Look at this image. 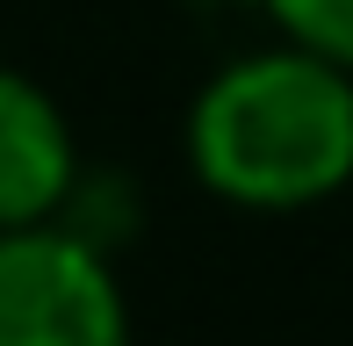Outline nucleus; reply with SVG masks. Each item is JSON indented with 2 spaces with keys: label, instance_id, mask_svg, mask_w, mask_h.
<instances>
[{
  "label": "nucleus",
  "instance_id": "7ed1b4c3",
  "mask_svg": "<svg viewBox=\"0 0 353 346\" xmlns=\"http://www.w3.org/2000/svg\"><path fill=\"white\" fill-rule=\"evenodd\" d=\"M72 187V130L43 87L0 72V231L43 224Z\"/></svg>",
  "mask_w": 353,
  "mask_h": 346
},
{
  "label": "nucleus",
  "instance_id": "f03ea898",
  "mask_svg": "<svg viewBox=\"0 0 353 346\" xmlns=\"http://www.w3.org/2000/svg\"><path fill=\"white\" fill-rule=\"evenodd\" d=\"M0 346H130L108 260L43 224L0 231Z\"/></svg>",
  "mask_w": 353,
  "mask_h": 346
},
{
  "label": "nucleus",
  "instance_id": "f257e3e1",
  "mask_svg": "<svg viewBox=\"0 0 353 346\" xmlns=\"http://www.w3.org/2000/svg\"><path fill=\"white\" fill-rule=\"evenodd\" d=\"M195 173L245 210H303L353 181V72L303 51L223 65L188 116Z\"/></svg>",
  "mask_w": 353,
  "mask_h": 346
},
{
  "label": "nucleus",
  "instance_id": "20e7f679",
  "mask_svg": "<svg viewBox=\"0 0 353 346\" xmlns=\"http://www.w3.org/2000/svg\"><path fill=\"white\" fill-rule=\"evenodd\" d=\"M274 22L288 29V43L353 72V0H274Z\"/></svg>",
  "mask_w": 353,
  "mask_h": 346
}]
</instances>
